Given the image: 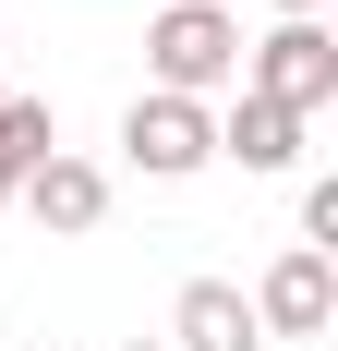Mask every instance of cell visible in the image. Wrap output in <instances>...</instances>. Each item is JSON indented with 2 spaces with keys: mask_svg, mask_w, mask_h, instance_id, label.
I'll list each match as a JSON object with an SVG mask.
<instances>
[{
  "mask_svg": "<svg viewBox=\"0 0 338 351\" xmlns=\"http://www.w3.org/2000/svg\"><path fill=\"white\" fill-rule=\"evenodd\" d=\"M145 73H157V97H230L242 85V12L230 0H157L145 12Z\"/></svg>",
  "mask_w": 338,
  "mask_h": 351,
  "instance_id": "1",
  "label": "cell"
},
{
  "mask_svg": "<svg viewBox=\"0 0 338 351\" xmlns=\"http://www.w3.org/2000/svg\"><path fill=\"white\" fill-rule=\"evenodd\" d=\"M242 97L314 121V109L338 97V36H326V25H266V36H242Z\"/></svg>",
  "mask_w": 338,
  "mask_h": 351,
  "instance_id": "2",
  "label": "cell"
},
{
  "mask_svg": "<svg viewBox=\"0 0 338 351\" xmlns=\"http://www.w3.org/2000/svg\"><path fill=\"white\" fill-rule=\"evenodd\" d=\"M121 158H133L145 182H194L205 158H218V109H194V97H157V85H145V97L121 109Z\"/></svg>",
  "mask_w": 338,
  "mask_h": 351,
  "instance_id": "3",
  "label": "cell"
},
{
  "mask_svg": "<svg viewBox=\"0 0 338 351\" xmlns=\"http://www.w3.org/2000/svg\"><path fill=\"white\" fill-rule=\"evenodd\" d=\"M242 303H254L266 339H326V327H338V254H302V243H290Z\"/></svg>",
  "mask_w": 338,
  "mask_h": 351,
  "instance_id": "4",
  "label": "cell"
},
{
  "mask_svg": "<svg viewBox=\"0 0 338 351\" xmlns=\"http://www.w3.org/2000/svg\"><path fill=\"white\" fill-rule=\"evenodd\" d=\"M12 206H25L36 230H49V243H85V230H97V218H109V170H97V158H73V145H61V158H36V170L12 182Z\"/></svg>",
  "mask_w": 338,
  "mask_h": 351,
  "instance_id": "5",
  "label": "cell"
},
{
  "mask_svg": "<svg viewBox=\"0 0 338 351\" xmlns=\"http://www.w3.org/2000/svg\"><path fill=\"white\" fill-rule=\"evenodd\" d=\"M169 351H266L242 279H194V291H181V303H169Z\"/></svg>",
  "mask_w": 338,
  "mask_h": 351,
  "instance_id": "6",
  "label": "cell"
},
{
  "mask_svg": "<svg viewBox=\"0 0 338 351\" xmlns=\"http://www.w3.org/2000/svg\"><path fill=\"white\" fill-rule=\"evenodd\" d=\"M218 158H242V170H302V121L230 85V109H218Z\"/></svg>",
  "mask_w": 338,
  "mask_h": 351,
  "instance_id": "7",
  "label": "cell"
},
{
  "mask_svg": "<svg viewBox=\"0 0 338 351\" xmlns=\"http://www.w3.org/2000/svg\"><path fill=\"white\" fill-rule=\"evenodd\" d=\"M36 158H61V121H49V97H0V170L25 182Z\"/></svg>",
  "mask_w": 338,
  "mask_h": 351,
  "instance_id": "8",
  "label": "cell"
},
{
  "mask_svg": "<svg viewBox=\"0 0 338 351\" xmlns=\"http://www.w3.org/2000/svg\"><path fill=\"white\" fill-rule=\"evenodd\" d=\"M302 254H338V170L302 182Z\"/></svg>",
  "mask_w": 338,
  "mask_h": 351,
  "instance_id": "9",
  "label": "cell"
},
{
  "mask_svg": "<svg viewBox=\"0 0 338 351\" xmlns=\"http://www.w3.org/2000/svg\"><path fill=\"white\" fill-rule=\"evenodd\" d=\"M266 12H278V25H326V0H266Z\"/></svg>",
  "mask_w": 338,
  "mask_h": 351,
  "instance_id": "10",
  "label": "cell"
},
{
  "mask_svg": "<svg viewBox=\"0 0 338 351\" xmlns=\"http://www.w3.org/2000/svg\"><path fill=\"white\" fill-rule=\"evenodd\" d=\"M121 351H169V339H121Z\"/></svg>",
  "mask_w": 338,
  "mask_h": 351,
  "instance_id": "11",
  "label": "cell"
},
{
  "mask_svg": "<svg viewBox=\"0 0 338 351\" xmlns=\"http://www.w3.org/2000/svg\"><path fill=\"white\" fill-rule=\"evenodd\" d=\"M0 206H12V170H0Z\"/></svg>",
  "mask_w": 338,
  "mask_h": 351,
  "instance_id": "12",
  "label": "cell"
}]
</instances>
